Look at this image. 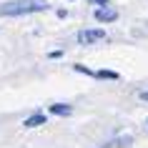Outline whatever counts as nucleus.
<instances>
[{
  "instance_id": "6",
  "label": "nucleus",
  "mask_w": 148,
  "mask_h": 148,
  "mask_svg": "<svg viewBox=\"0 0 148 148\" xmlns=\"http://www.w3.org/2000/svg\"><path fill=\"white\" fill-rule=\"evenodd\" d=\"M95 78H110V80H116L118 78V73H113V70H98V73H93Z\"/></svg>"
},
{
  "instance_id": "1",
  "label": "nucleus",
  "mask_w": 148,
  "mask_h": 148,
  "mask_svg": "<svg viewBox=\"0 0 148 148\" xmlns=\"http://www.w3.org/2000/svg\"><path fill=\"white\" fill-rule=\"evenodd\" d=\"M48 3L43 0H15V3H8L3 5L0 13L3 15H25V13H38V10H45Z\"/></svg>"
},
{
  "instance_id": "3",
  "label": "nucleus",
  "mask_w": 148,
  "mask_h": 148,
  "mask_svg": "<svg viewBox=\"0 0 148 148\" xmlns=\"http://www.w3.org/2000/svg\"><path fill=\"white\" fill-rule=\"evenodd\" d=\"M118 13L116 10H108V8H101L98 13H95V20H101V23H108V20H116Z\"/></svg>"
},
{
  "instance_id": "5",
  "label": "nucleus",
  "mask_w": 148,
  "mask_h": 148,
  "mask_svg": "<svg viewBox=\"0 0 148 148\" xmlns=\"http://www.w3.org/2000/svg\"><path fill=\"white\" fill-rule=\"evenodd\" d=\"M50 113H55V116H70V106H53Z\"/></svg>"
},
{
  "instance_id": "7",
  "label": "nucleus",
  "mask_w": 148,
  "mask_h": 148,
  "mask_svg": "<svg viewBox=\"0 0 148 148\" xmlns=\"http://www.w3.org/2000/svg\"><path fill=\"white\" fill-rule=\"evenodd\" d=\"M90 3H95V5H106L108 0H90Z\"/></svg>"
},
{
  "instance_id": "2",
  "label": "nucleus",
  "mask_w": 148,
  "mask_h": 148,
  "mask_svg": "<svg viewBox=\"0 0 148 148\" xmlns=\"http://www.w3.org/2000/svg\"><path fill=\"white\" fill-rule=\"evenodd\" d=\"M106 38H108L106 30H80V33H78V43H83V45L101 43V40H106Z\"/></svg>"
},
{
  "instance_id": "8",
  "label": "nucleus",
  "mask_w": 148,
  "mask_h": 148,
  "mask_svg": "<svg viewBox=\"0 0 148 148\" xmlns=\"http://www.w3.org/2000/svg\"><path fill=\"white\" fill-rule=\"evenodd\" d=\"M140 98H143V101H148V93H140Z\"/></svg>"
},
{
  "instance_id": "4",
  "label": "nucleus",
  "mask_w": 148,
  "mask_h": 148,
  "mask_svg": "<svg viewBox=\"0 0 148 148\" xmlns=\"http://www.w3.org/2000/svg\"><path fill=\"white\" fill-rule=\"evenodd\" d=\"M43 123H45V116H33V118L25 121V128H38V125H43Z\"/></svg>"
}]
</instances>
